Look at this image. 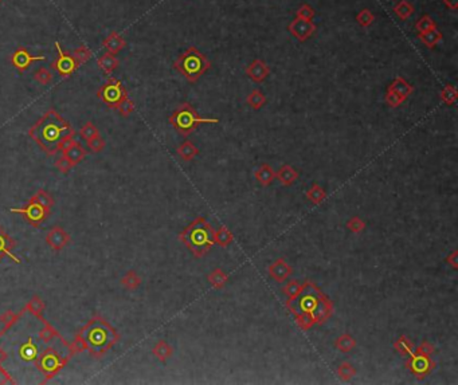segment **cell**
Returning a JSON list of instances; mask_svg holds the SVG:
<instances>
[{
    "label": "cell",
    "instance_id": "11",
    "mask_svg": "<svg viewBox=\"0 0 458 385\" xmlns=\"http://www.w3.org/2000/svg\"><path fill=\"white\" fill-rule=\"evenodd\" d=\"M36 60H46L45 57H32L31 54L25 49V47H19L11 57V62L14 65V68L18 69L19 71H25L31 66Z\"/></svg>",
    "mask_w": 458,
    "mask_h": 385
},
{
    "label": "cell",
    "instance_id": "24",
    "mask_svg": "<svg viewBox=\"0 0 458 385\" xmlns=\"http://www.w3.org/2000/svg\"><path fill=\"white\" fill-rule=\"evenodd\" d=\"M394 12L399 19L406 20V19H408L414 14V6L410 2H407V0H401L399 3H397L394 6Z\"/></svg>",
    "mask_w": 458,
    "mask_h": 385
},
{
    "label": "cell",
    "instance_id": "34",
    "mask_svg": "<svg viewBox=\"0 0 458 385\" xmlns=\"http://www.w3.org/2000/svg\"><path fill=\"white\" fill-rule=\"evenodd\" d=\"M14 212H22V213H26L29 216L30 219L34 220V222H38L43 218V209L40 208L38 204H31L29 208L26 209H14Z\"/></svg>",
    "mask_w": 458,
    "mask_h": 385
},
{
    "label": "cell",
    "instance_id": "6",
    "mask_svg": "<svg viewBox=\"0 0 458 385\" xmlns=\"http://www.w3.org/2000/svg\"><path fill=\"white\" fill-rule=\"evenodd\" d=\"M86 343L94 352H102L112 343V333L107 326L101 324L92 325L86 333Z\"/></svg>",
    "mask_w": 458,
    "mask_h": 385
},
{
    "label": "cell",
    "instance_id": "45",
    "mask_svg": "<svg viewBox=\"0 0 458 385\" xmlns=\"http://www.w3.org/2000/svg\"><path fill=\"white\" fill-rule=\"evenodd\" d=\"M96 133H97L96 127L93 126L92 124L85 125V126H84V129H82V136H84L85 138H93L94 136H96Z\"/></svg>",
    "mask_w": 458,
    "mask_h": 385
},
{
    "label": "cell",
    "instance_id": "48",
    "mask_svg": "<svg viewBox=\"0 0 458 385\" xmlns=\"http://www.w3.org/2000/svg\"><path fill=\"white\" fill-rule=\"evenodd\" d=\"M0 2H2V0H0Z\"/></svg>",
    "mask_w": 458,
    "mask_h": 385
},
{
    "label": "cell",
    "instance_id": "39",
    "mask_svg": "<svg viewBox=\"0 0 458 385\" xmlns=\"http://www.w3.org/2000/svg\"><path fill=\"white\" fill-rule=\"evenodd\" d=\"M155 353H156V356L159 357L160 360L164 361V360H167L168 357L171 356L172 350H171V348L168 344H165L161 341V343H159V345L156 347V349H155Z\"/></svg>",
    "mask_w": 458,
    "mask_h": 385
},
{
    "label": "cell",
    "instance_id": "25",
    "mask_svg": "<svg viewBox=\"0 0 458 385\" xmlns=\"http://www.w3.org/2000/svg\"><path fill=\"white\" fill-rule=\"evenodd\" d=\"M302 290H304V285H302V283L297 282V281H290V282L284 287V293L286 294V297H288L286 305L293 302L295 300H297Z\"/></svg>",
    "mask_w": 458,
    "mask_h": 385
},
{
    "label": "cell",
    "instance_id": "23",
    "mask_svg": "<svg viewBox=\"0 0 458 385\" xmlns=\"http://www.w3.org/2000/svg\"><path fill=\"white\" fill-rule=\"evenodd\" d=\"M198 153H199V151L191 141H184L178 148V155L184 161H191L195 156H198Z\"/></svg>",
    "mask_w": 458,
    "mask_h": 385
},
{
    "label": "cell",
    "instance_id": "38",
    "mask_svg": "<svg viewBox=\"0 0 458 385\" xmlns=\"http://www.w3.org/2000/svg\"><path fill=\"white\" fill-rule=\"evenodd\" d=\"M384 101H386V102H387V105L391 106V108H398V106H401L402 103L405 102L406 99H403L402 97H399L398 94H395L394 92L387 90V92H386V96H384Z\"/></svg>",
    "mask_w": 458,
    "mask_h": 385
},
{
    "label": "cell",
    "instance_id": "17",
    "mask_svg": "<svg viewBox=\"0 0 458 385\" xmlns=\"http://www.w3.org/2000/svg\"><path fill=\"white\" fill-rule=\"evenodd\" d=\"M102 46L108 50V53L117 54L127 46V43H125L124 38H122L120 34H117V32H112V34L103 40Z\"/></svg>",
    "mask_w": 458,
    "mask_h": 385
},
{
    "label": "cell",
    "instance_id": "29",
    "mask_svg": "<svg viewBox=\"0 0 458 385\" xmlns=\"http://www.w3.org/2000/svg\"><path fill=\"white\" fill-rule=\"evenodd\" d=\"M394 347L402 356H410V354L412 353V350H414V345H412L411 341H410L406 336L399 337V338L395 341Z\"/></svg>",
    "mask_w": 458,
    "mask_h": 385
},
{
    "label": "cell",
    "instance_id": "15",
    "mask_svg": "<svg viewBox=\"0 0 458 385\" xmlns=\"http://www.w3.org/2000/svg\"><path fill=\"white\" fill-rule=\"evenodd\" d=\"M387 90L394 92L395 94H398V96L402 97L403 99H407V97L414 92V88L406 81L405 78H402L401 75H398L394 81L391 82L390 86L387 88Z\"/></svg>",
    "mask_w": 458,
    "mask_h": 385
},
{
    "label": "cell",
    "instance_id": "44",
    "mask_svg": "<svg viewBox=\"0 0 458 385\" xmlns=\"http://www.w3.org/2000/svg\"><path fill=\"white\" fill-rule=\"evenodd\" d=\"M446 263L449 266H451V269L453 270H457L458 267V251H453L450 255H448V258H446Z\"/></svg>",
    "mask_w": 458,
    "mask_h": 385
},
{
    "label": "cell",
    "instance_id": "3",
    "mask_svg": "<svg viewBox=\"0 0 458 385\" xmlns=\"http://www.w3.org/2000/svg\"><path fill=\"white\" fill-rule=\"evenodd\" d=\"M180 241L192 251L196 258H202L215 246L214 228L200 216L180 233Z\"/></svg>",
    "mask_w": 458,
    "mask_h": 385
},
{
    "label": "cell",
    "instance_id": "40",
    "mask_svg": "<svg viewBox=\"0 0 458 385\" xmlns=\"http://www.w3.org/2000/svg\"><path fill=\"white\" fill-rule=\"evenodd\" d=\"M8 246H10V243H8V238L6 237V235H4V233H0V256H3V255H7V256H10V258H12L14 259V261H16V262H19L18 259L15 258L14 255L11 254L10 251H8Z\"/></svg>",
    "mask_w": 458,
    "mask_h": 385
},
{
    "label": "cell",
    "instance_id": "43",
    "mask_svg": "<svg viewBox=\"0 0 458 385\" xmlns=\"http://www.w3.org/2000/svg\"><path fill=\"white\" fill-rule=\"evenodd\" d=\"M118 109H120V112L124 114V116H128V114H131L132 112H133V103H132L129 99L124 98L120 102V105H118Z\"/></svg>",
    "mask_w": 458,
    "mask_h": 385
},
{
    "label": "cell",
    "instance_id": "1",
    "mask_svg": "<svg viewBox=\"0 0 458 385\" xmlns=\"http://www.w3.org/2000/svg\"><path fill=\"white\" fill-rule=\"evenodd\" d=\"M70 135V126L55 112L45 114V117L31 131L32 137L50 153L55 152Z\"/></svg>",
    "mask_w": 458,
    "mask_h": 385
},
{
    "label": "cell",
    "instance_id": "28",
    "mask_svg": "<svg viewBox=\"0 0 458 385\" xmlns=\"http://www.w3.org/2000/svg\"><path fill=\"white\" fill-rule=\"evenodd\" d=\"M440 98H441V101L445 103V105H448V106L454 105L455 101H457V98H458L457 89H455L453 85L445 86V88L441 90Z\"/></svg>",
    "mask_w": 458,
    "mask_h": 385
},
{
    "label": "cell",
    "instance_id": "9",
    "mask_svg": "<svg viewBox=\"0 0 458 385\" xmlns=\"http://www.w3.org/2000/svg\"><path fill=\"white\" fill-rule=\"evenodd\" d=\"M55 49H57V59L54 60L51 68L55 69L60 75L69 77L77 69V63H75V60L73 59L70 54L65 53L64 50L60 49L59 42H55Z\"/></svg>",
    "mask_w": 458,
    "mask_h": 385
},
{
    "label": "cell",
    "instance_id": "16",
    "mask_svg": "<svg viewBox=\"0 0 458 385\" xmlns=\"http://www.w3.org/2000/svg\"><path fill=\"white\" fill-rule=\"evenodd\" d=\"M254 177H256V180L258 181L261 185L267 187V185H270V184L274 181V179H276V172H274V169L269 165V164L263 163L261 164V166L256 170Z\"/></svg>",
    "mask_w": 458,
    "mask_h": 385
},
{
    "label": "cell",
    "instance_id": "26",
    "mask_svg": "<svg viewBox=\"0 0 458 385\" xmlns=\"http://www.w3.org/2000/svg\"><path fill=\"white\" fill-rule=\"evenodd\" d=\"M97 63H98V66H100L105 73H112V71L118 66V59L114 57V54L107 53L103 54L102 57L98 58V62H97Z\"/></svg>",
    "mask_w": 458,
    "mask_h": 385
},
{
    "label": "cell",
    "instance_id": "12",
    "mask_svg": "<svg viewBox=\"0 0 458 385\" xmlns=\"http://www.w3.org/2000/svg\"><path fill=\"white\" fill-rule=\"evenodd\" d=\"M267 272H269V275L272 276L276 282L282 283L292 275L293 269H292V266L289 265V263L285 262L284 258H278L277 261L274 262V263H272V265L267 267Z\"/></svg>",
    "mask_w": 458,
    "mask_h": 385
},
{
    "label": "cell",
    "instance_id": "27",
    "mask_svg": "<svg viewBox=\"0 0 458 385\" xmlns=\"http://www.w3.org/2000/svg\"><path fill=\"white\" fill-rule=\"evenodd\" d=\"M246 103L252 109L259 110L266 103V97H265V94L262 92H259V90H253L249 96H247V98H246Z\"/></svg>",
    "mask_w": 458,
    "mask_h": 385
},
{
    "label": "cell",
    "instance_id": "10",
    "mask_svg": "<svg viewBox=\"0 0 458 385\" xmlns=\"http://www.w3.org/2000/svg\"><path fill=\"white\" fill-rule=\"evenodd\" d=\"M289 32L295 36L300 42H305L306 39L313 35V32L316 31V25L312 20H305V19L296 18L295 20L290 22L288 27Z\"/></svg>",
    "mask_w": 458,
    "mask_h": 385
},
{
    "label": "cell",
    "instance_id": "35",
    "mask_svg": "<svg viewBox=\"0 0 458 385\" xmlns=\"http://www.w3.org/2000/svg\"><path fill=\"white\" fill-rule=\"evenodd\" d=\"M435 27H437L435 22L430 18L429 15H423L422 18L419 19L415 25V29L418 30L419 32H426L431 29H435Z\"/></svg>",
    "mask_w": 458,
    "mask_h": 385
},
{
    "label": "cell",
    "instance_id": "7",
    "mask_svg": "<svg viewBox=\"0 0 458 385\" xmlns=\"http://www.w3.org/2000/svg\"><path fill=\"white\" fill-rule=\"evenodd\" d=\"M410 358L406 362V368L408 371L411 372L412 375L415 376L418 380H423V378L429 376L431 373L434 368H435V362H434L430 356H423V354H410Z\"/></svg>",
    "mask_w": 458,
    "mask_h": 385
},
{
    "label": "cell",
    "instance_id": "31",
    "mask_svg": "<svg viewBox=\"0 0 458 385\" xmlns=\"http://www.w3.org/2000/svg\"><path fill=\"white\" fill-rule=\"evenodd\" d=\"M338 375L341 380H344V381H349L352 377H355L356 376V369L353 368V365H351L349 362L344 361V362H341L340 367H339Z\"/></svg>",
    "mask_w": 458,
    "mask_h": 385
},
{
    "label": "cell",
    "instance_id": "18",
    "mask_svg": "<svg viewBox=\"0 0 458 385\" xmlns=\"http://www.w3.org/2000/svg\"><path fill=\"white\" fill-rule=\"evenodd\" d=\"M418 39L427 49H434L442 40V32L435 27V29H431L426 32H419Z\"/></svg>",
    "mask_w": 458,
    "mask_h": 385
},
{
    "label": "cell",
    "instance_id": "5",
    "mask_svg": "<svg viewBox=\"0 0 458 385\" xmlns=\"http://www.w3.org/2000/svg\"><path fill=\"white\" fill-rule=\"evenodd\" d=\"M171 125L180 133L181 136H189L200 124H218V118H204L198 114L192 105L190 103H181L179 105L170 118Z\"/></svg>",
    "mask_w": 458,
    "mask_h": 385
},
{
    "label": "cell",
    "instance_id": "21",
    "mask_svg": "<svg viewBox=\"0 0 458 385\" xmlns=\"http://www.w3.org/2000/svg\"><path fill=\"white\" fill-rule=\"evenodd\" d=\"M335 347H336L338 350L343 352V353H348V352H351L356 347V339L351 334H348V333H344L340 337H338L336 343H335Z\"/></svg>",
    "mask_w": 458,
    "mask_h": 385
},
{
    "label": "cell",
    "instance_id": "37",
    "mask_svg": "<svg viewBox=\"0 0 458 385\" xmlns=\"http://www.w3.org/2000/svg\"><path fill=\"white\" fill-rule=\"evenodd\" d=\"M315 15H316V11L313 10L309 4H302L301 7L296 11V18L305 19V20H312Z\"/></svg>",
    "mask_w": 458,
    "mask_h": 385
},
{
    "label": "cell",
    "instance_id": "22",
    "mask_svg": "<svg viewBox=\"0 0 458 385\" xmlns=\"http://www.w3.org/2000/svg\"><path fill=\"white\" fill-rule=\"evenodd\" d=\"M327 198V194L324 191L323 188L320 187L319 184L313 183L312 187L309 188L308 191H306V199L310 200L313 204H321V203L325 200Z\"/></svg>",
    "mask_w": 458,
    "mask_h": 385
},
{
    "label": "cell",
    "instance_id": "19",
    "mask_svg": "<svg viewBox=\"0 0 458 385\" xmlns=\"http://www.w3.org/2000/svg\"><path fill=\"white\" fill-rule=\"evenodd\" d=\"M227 281H228L227 274H226L222 269H214L213 271L209 274L210 285H211L215 290L223 289L224 285L227 283Z\"/></svg>",
    "mask_w": 458,
    "mask_h": 385
},
{
    "label": "cell",
    "instance_id": "2",
    "mask_svg": "<svg viewBox=\"0 0 458 385\" xmlns=\"http://www.w3.org/2000/svg\"><path fill=\"white\" fill-rule=\"evenodd\" d=\"M299 297V304L296 302L297 306L289 309L292 313H309L315 318V324H323L332 314L334 306L330 300H328L323 291L317 289L313 283H304V290Z\"/></svg>",
    "mask_w": 458,
    "mask_h": 385
},
{
    "label": "cell",
    "instance_id": "41",
    "mask_svg": "<svg viewBox=\"0 0 458 385\" xmlns=\"http://www.w3.org/2000/svg\"><path fill=\"white\" fill-rule=\"evenodd\" d=\"M434 352H435V348H434L430 343H427V341H425V343L421 344V345H419L415 350H412V353L423 354V356H431Z\"/></svg>",
    "mask_w": 458,
    "mask_h": 385
},
{
    "label": "cell",
    "instance_id": "20",
    "mask_svg": "<svg viewBox=\"0 0 458 385\" xmlns=\"http://www.w3.org/2000/svg\"><path fill=\"white\" fill-rule=\"evenodd\" d=\"M233 241H234V235L224 226L219 227L217 231H214V242L220 247H227Z\"/></svg>",
    "mask_w": 458,
    "mask_h": 385
},
{
    "label": "cell",
    "instance_id": "32",
    "mask_svg": "<svg viewBox=\"0 0 458 385\" xmlns=\"http://www.w3.org/2000/svg\"><path fill=\"white\" fill-rule=\"evenodd\" d=\"M373 20H375V15L368 10V8H364V10L359 11L358 15H356V22L359 23V26L362 27H369L372 25Z\"/></svg>",
    "mask_w": 458,
    "mask_h": 385
},
{
    "label": "cell",
    "instance_id": "36",
    "mask_svg": "<svg viewBox=\"0 0 458 385\" xmlns=\"http://www.w3.org/2000/svg\"><path fill=\"white\" fill-rule=\"evenodd\" d=\"M347 227H348V230L352 231V232L359 233L366 228V222L360 219L359 216H352L351 219L347 222Z\"/></svg>",
    "mask_w": 458,
    "mask_h": 385
},
{
    "label": "cell",
    "instance_id": "13",
    "mask_svg": "<svg viewBox=\"0 0 458 385\" xmlns=\"http://www.w3.org/2000/svg\"><path fill=\"white\" fill-rule=\"evenodd\" d=\"M246 75L254 82H263L270 75V68L263 60L256 59L245 69Z\"/></svg>",
    "mask_w": 458,
    "mask_h": 385
},
{
    "label": "cell",
    "instance_id": "42",
    "mask_svg": "<svg viewBox=\"0 0 458 385\" xmlns=\"http://www.w3.org/2000/svg\"><path fill=\"white\" fill-rule=\"evenodd\" d=\"M51 78H53V74H51L50 71L45 68L39 69V70L35 73V79L39 82V83H42V85H46V83H49V82L51 81Z\"/></svg>",
    "mask_w": 458,
    "mask_h": 385
},
{
    "label": "cell",
    "instance_id": "4",
    "mask_svg": "<svg viewBox=\"0 0 458 385\" xmlns=\"http://www.w3.org/2000/svg\"><path fill=\"white\" fill-rule=\"evenodd\" d=\"M175 70L179 71L183 77L190 82L195 83L210 68L211 62L203 53H200L196 47L191 46L181 54L180 57L174 62Z\"/></svg>",
    "mask_w": 458,
    "mask_h": 385
},
{
    "label": "cell",
    "instance_id": "14",
    "mask_svg": "<svg viewBox=\"0 0 458 385\" xmlns=\"http://www.w3.org/2000/svg\"><path fill=\"white\" fill-rule=\"evenodd\" d=\"M276 179H278L281 181V184L285 185V187H290L299 179V172L292 165L285 164V165L281 166L280 169L276 172Z\"/></svg>",
    "mask_w": 458,
    "mask_h": 385
},
{
    "label": "cell",
    "instance_id": "46",
    "mask_svg": "<svg viewBox=\"0 0 458 385\" xmlns=\"http://www.w3.org/2000/svg\"><path fill=\"white\" fill-rule=\"evenodd\" d=\"M102 144H103L102 140L97 137V136H94L93 140H90V146H92L93 149H100L101 146H102Z\"/></svg>",
    "mask_w": 458,
    "mask_h": 385
},
{
    "label": "cell",
    "instance_id": "47",
    "mask_svg": "<svg viewBox=\"0 0 458 385\" xmlns=\"http://www.w3.org/2000/svg\"><path fill=\"white\" fill-rule=\"evenodd\" d=\"M444 4L453 11H455L458 8V0H444Z\"/></svg>",
    "mask_w": 458,
    "mask_h": 385
},
{
    "label": "cell",
    "instance_id": "30",
    "mask_svg": "<svg viewBox=\"0 0 458 385\" xmlns=\"http://www.w3.org/2000/svg\"><path fill=\"white\" fill-rule=\"evenodd\" d=\"M71 57H73V59L75 60V63L78 66V65L86 63V62L92 58V51H90V49H88L85 45H82V46H79L78 49H75L74 51H73Z\"/></svg>",
    "mask_w": 458,
    "mask_h": 385
},
{
    "label": "cell",
    "instance_id": "33",
    "mask_svg": "<svg viewBox=\"0 0 458 385\" xmlns=\"http://www.w3.org/2000/svg\"><path fill=\"white\" fill-rule=\"evenodd\" d=\"M296 322L302 330H309L315 324V318L309 313H296Z\"/></svg>",
    "mask_w": 458,
    "mask_h": 385
},
{
    "label": "cell",
    "instance_id": "8",
    "mask_svg": "<svg viewBox=\"0 0 458 385\" xmlns=\"http://www.w3.org/2000/svg\"><path fill=\"white\" fill-rule=\"evenodd\" d=\"M98 96L110 106H118L124 98H127V92L122 85L116 79H110L107 85H103L98 92Z\"/></svg>",
    "mask_w": 458,
    "mask_h": 385
}]
</instances>
